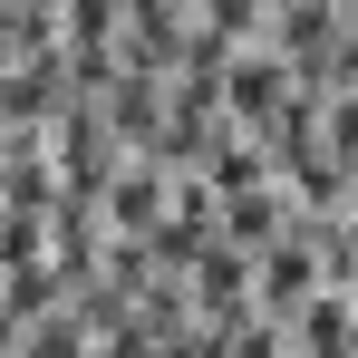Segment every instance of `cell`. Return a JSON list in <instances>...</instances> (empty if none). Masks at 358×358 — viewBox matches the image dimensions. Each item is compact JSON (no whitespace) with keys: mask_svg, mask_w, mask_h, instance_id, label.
<instances>
[{"mask_svg":"<svg viewBox=\"0 0 358 358\" xmlns=\"http://www.w3.org/2000/svg\"><path fill=\"white\" fill-rule=\"evenodd\" d=\"M175 184L184 175H165L155 155H126L117 184H107V242H155L175 223Z\"/></svg>","mask_w":358,"mask_h":358,"instance_id":"1","label":"cell"},{"mask_svg":"<svg viewBox=\"0 0 358 358\" xmlns=\"http://www.w3.org/2000/svg\"><path fill=\"white\" fill-rule=\"evenodd\" d=\"M223 358H291V329L281 320H242L233 339H223Z\"/></svg>","mask_w":358,"mask_h":358,"instance_id":"2","label":"cell"}]
</instances>
